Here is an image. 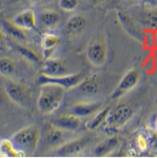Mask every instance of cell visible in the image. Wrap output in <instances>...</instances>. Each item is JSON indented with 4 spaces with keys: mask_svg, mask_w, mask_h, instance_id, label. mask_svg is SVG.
<instances>
[{
    "mask_svg": "<svg viewBox=\"0 0 157 158\" xmlns=\"http://www.w3.org/2000/svg\"><path fill=\"white\" fill-rule=\"evenodd\" d=\"M155 129H156V132H157V117H156V123H155Z\"/></svg>",
    "mask_w": 157,
    "mask_h": 158,
    "instance_id": "83f0119b",
    "label": "cell"
},
{
    "mask_svg": "<svg viewBox=\"0 0 157 158\" xmlns=\"http://www.w3.org/2000/svg\"><path fill=\"white\" fill-rule=\"evenodd\" d=\"M139 78L140 75L137 70L130 69L129 71H127L123 75L122 80L119 81L118 87L115 88L114 92L111 94V98L115 100V98H118L122 96H123L124 94L131 91L132 89L136 87V85L139 82Z\"/></svg>",
    "mask_w": 157,
    "mask_h": 158,
    "instance_id": "8992f818",
    "label": "cell"
},
{
    "mask_svg": "<svg viewBox=\"0 0 157 158\" xmlns=\"http://www.w3.org/2000/svg\"><path fill=\"white\" fill-rule=\"evenodd\" d=\"M75 92L85 98H93L97 96L100 89V83L97 75H91L74 88Z\"/></svg>",
    "mask_w": 157,
    "mask_h": 158,
    "instance_id": "ba28073f",
    "label": "cell"
},
{
    "mask_svg": "<svg viewBox=\"0 0 157 158\" xmlns=\"http://www.w3.org/2000/svg\"><path fill=\"white\" fill-rule=\"evenodd\" d=\"M12 46H13V48H14V50H16L22 57H23L24 59H26L28 62L32 63V64H34V65H39L40 64V62H41V61H40L38 55L32 50V49L27 48V47L23 46V45H20V44H17V43L12 44Z\"/></svg>",
    "mask_w": 157,
    "mask_h": 158,
    "instance_id": "ffe728a7",
    "label": "cell"
},
{
    "mask_svg": "<svg viewBox=\"0 0 157 158\" xmlns=\"http://www.w3.org/2000/svg\"><path fill=\"white\" fill-rule=\"evenodd\" d=\"M39 21L44 27L48 29H54L59 25L61 21L60 14L55 10L51 9H46L40 12L39 14Z\"/></svg>",
    "mask_w": 157,
    "mask_h": 158,
    "instance_id": "4fadbf2b",
    "label": "cell"
},
{
    "mask_svg": "<svg viewBox=\"0 0 157 158\" xmlns=\"http://www.w3.org/2000/svg\"><path fill=\"white\" fill-rule=\"evenodd\" d=\"M87 140L85 138H79L76 140H72L68 143L64 144L57 151V154L59 156H73L78 154L80 151L83 150V148L86 146Z\"/></svg>",
    "mask_w": 157,
    "mask_h": 158,
    "instance_id": "7c38bea8",
    "label": "cell"
},
{
    "mask_svg": "<svg viewBox=\"0 0 157 158\" xmlns=\"http://www.w3.org/2000/svg\"><path fill=\"white\" fill-rule=\"evenodd\" d=\"M65 73L66 67L64 63L58 58H47L42 65V74L44 75L50 77H58L65 75Z\"/></svg>",
    "mask_w": 157,
    "mask_h": 158,
    "instance_id": "8fae6325",
    "label": "cell"
},
{
    "mask_svg": "<svg viewBox=\"0 0 157 158\" xmlns=\"http://www.w3.org/2000/svg\"><path fill=\"white\" fill-rule=\"evenodd\" d=\"M40 131L34 125L27 126L17 131L11 137L15 147L25 156L33 155L38 147Z\"/></svg>",
    "mask_w": 157,
    "mask_h": 158,
    "instance_id": "7a4b0ae2",
    "label": "cell"
},
{
    "mask_svg": "<svg viewBox=\"0 0 157 158\" xmlns=\"http://www.w3.org/2000/svg\"><path fill=\"white\" fill-rule=\"evenodd\" d=\"M59 6L65 12H73L79 6V0H59Z\"/></svg>",
    "mask_w": 157,
    "mask_h": 158,
    "instance_id": "cb8c5ba5",
    "label": "cell"
},
{
    "mask_svg": "<svg viewBox=\"0 0 157 158\" xmlns=\"http://www.w3.org/2000/svg\"><path fill=\"white\" fill-rule=\"evenodd\" d=\"M52 125L63 130H76L81 125V117L73 114H63L52 120Z\"/></svg>",
    "mask_w": 157,
    "mask_h": 158,
    "instance_id": "9c48e42d",
    "label": "cell"
},
{
    "mask_svg": "<svg viewBox=\"0 0 157 158\" xmlns=\"http://www.w3.org/2000/svg\"><path fill=\"white\" fill-rule=\"evenodd\" d=\"M87 26V19L84 15L76 14L70 17V19L67 22L68 30L72 33H81L83 32Z\"/></svg>",
    "mask_w": 157,
    "mask_h": 158,
    "instance_id": "d6986e66",
    "label": "cell"
},
{
    "mask_svg": "<svg viewBox=\"0 0 157 158\" xmlns=\"http://www.w3.org/2000/svg\"><path fill=\"white\" fill-rule=\"evenodd\" d=\"M63 138V129L58 128L56 126H53V128L49 131L48 133V142L51 145H56V144H59Z\"/></svg>",
    "mask_w": 157,
    "mask_h": 158,
    "instance_id": "603a6c76",
    "label": "cell"
},
{
    "mask_svg": "<svg viewBox=\"0 0 157 158\" xmlns=\"http://www.w3.org/2000/svg\"><path fill=\"white\" fill-rule=\"evenodd\" d=\"M67 89L62 85L46 84L41 85L37 107L41 114H49L60 107Z\"/></svg>",
    "mask_w": 157,
    "mask_h": 158,
    "instance_id": "6da1fadb",
    "label": "cell"
},
{
    "mask_svg": "<svg viewBox=\"0 0 157 158\" xmlns=\"http://www.w3.org/2000/svg\"><path fill=\"white\" fill-rule=\"evenodd\" d=\"M100 103L97 102H82L77 103V105L73 106L70 108V112L79 117H86L93 114V112H96L98 108H100Z\"/></svg>",
    "mask_w": 157,
    "mask_h": 158,
    "instance_id": "9a60e30c",
    "label": "cell"
},
{
    "mask_svg": "<svg viewBox=\"0 0 157 158\" xmlns=\"http://www.w3.org/2000/svg\"><path fill=\"white\" fill-rule=\"evenodd\" d=\"M88 61L95 67H101L105 65L107 57V50L105 45L101 40L93 39L89 43L86 51Z\"/></svg>",
    "mask_w": 157,
    "mask_h": 158,
    "instance_id": "277c9868",
    "label": "cell"
},
{
    "mask_svg": "<svg viewBox=\"0 0 157 158\" xmlns=\"http://www.w3.org/2000/svg\"><path fill=\"white\" fill-rule=\"evenodd\" d=\"M80 82H81V76L79 74L63 75L58 77H50L41 74L37 78V84L40 85L46 84H54V85H62L66 89L75 88Z\"/></svg>",
    "mask_w": 157,
    "mask_h": 158,
    "instance_id": "5b68a950",
    "label": "cell"
},
{
    "mask_svg": "<svg viewBox=\"0 0 157 158\" xmlns=\"http://www.w3.org/2000/svg\"><path fill=\"white\" fill-rule=\"evenodd\" d=\"M128 152H129L128 153V156H136V153H135L136 151L134 150V149H130Z\"/></svg>",
    "mask_w": 157,
    "mask_h": 158,
    "instance_id": "484cf974",
    "label": "cell"
},
{
    "mask_svg": "<svg viewBox=\"0 0 157 158\" xmlns=\"http://www.w3.org/2000/svg\"><path fill=\"white\" fill-rule=\"evenodd\" d=\"M13 22L22 29L33 30L36 29V26H37V17L33 9L28 8L18 13L13 19Z\"/></svg>",
    "mask_w": 157,
    "mask_h": 158,
    "instance_id": "30bf717a",
    "label": "cell"
},
{
    "mask_svg": "<svg viewBox=\"0 0 157 158\" xmlns=\"http://www.w3.org/2000/svg\"><path fill=\"white\" fill-rule=\"evenodd\" d=\"M1 27L3 32L9 37L17 40V41H26V35L23 32V29L18 27L14 22H10L8 20H1Z\"/></svg>",
    "mask_w": 157,
    "mask_h": 158,
    "instance_id": "5bb4252c",
    "label": "cell"
},
{
    "mask_svg": "<svg viewBox=\"0 0 157 158\" xmlns=\"http://www.w3.org/2000/svg\"><path fill=\"white\" fill-rule=\"evenodd\" d=\"M3 85L5 93L7 94V97L10 100L15 102L16 105L25 107L27 105V96L25 93V89L22 88V85L19 84L15 83L14 81H12L5 77V79L3 81Z\"/></svg>",
    "mask_w": 157,
    "mask_h": 158,
    "instance_id": "52a82bcc",
    "label": "cell"
},
{
    "mask_svg": "<svg viewBox=\"0 0 157 158\" xmlns=\"http://www.w3.org/2000/svg\"><path fill=\"white\" fill-rule=\"evenodd\" d=\"M119 140L116 136L109 137L105 140L97 144V147L93 150V154L96 156H105L107 155L109 153L113 152L116 147L118 146Z\"/></svg>",
    "mask_w": 157,
    "mask_h": 158,
    "instance_id": "2e32d148",
    "label": "cell"
},
{
    "mask_svg": "<svg viewBox=\"0 0 157 158\" xmlns=\"http://www.w3.org/2000/svg\"><path fill=\"white\" fill-rule=\"evenodd\" d=\"M0 151H1L2 157H9V158L24 157V155L15 147L11 139H7V138L1 139V142H0Z\"/></svg>",
    "mask_w": 157,
    "mask_h": 158,
    "instance_id": "ac0fdd59",
    "label": "cell"
},
{
    "mask_svg": "<svg viewBox=\"0 0 157 158\" xmlns=\"http://www.w3.org/2000/svg\"><path fill=\"white\" fill-rule=\"evenodd\" d=\"M133 115V110L130 106L122 103L114 110H110L109 115L105 119V131L107 134H114L118 132L120 128L128 123V120Z\"/></svg>",
    "mask_w": 157,
    "mask_h": 158,
    "instance_id": "3957f363",
    "label": "cell"
},
{
    "mask_svg": "<svg viewBox=\"0 0 157 158\" xmlns=\"http://www.w3.org/2000/svg\"><path fill=\"white\" fill-rule=\"evenodd\" d=\"M60 43V38L59 36L56 34L52 33H47L44 34L42 40H41V47L44 52V56L47 58H50L49 56L51 55L52 52L57 48V46Z\"/></svg>",
    "mask_w": 157,
    "mask_h": 158,
    "instance_id": "e0dca14e",
    "label": "cell"
},
{
    "mask_svg": "<svg viewBox=\"0 0 157 158\" xmlns=\"http://www.w3.org/2000/svg\"><path fill=\"white\" fill-rule=\"evenodd\" d=\"M109 111H110V108H109V106L105 107V108H104L102 110H101L95 117H93V119H91V120H89V123H87V127H88L89 130H93V129L97 128L101 124H102L104 123H105V119H106L107 115H109Z\"/></svg>",
    "mask_w": 157,
    "mask_h": 158,
    "instance_id": "44dd1931",
    "label": "cell"
},
{
    "mask_svg": "<svg viewBox=\"0 0 157 158\" xmlns=\"http://www.w3.org/2000/svg\"><path fill=\"white\" fill-rule=\"evenodd\" d=\"M16 66L12 59L8 57H2L0 60V72L3 77H9L15 72Z\"/></svg>",
    "mask_w": 157,
    "mask_h": 158,
    "instance_id": "7402d4cb",
    "label": "cell"
},
{
    "mask_svg": "<svg viewBox=\"0 0 157 158\" xmlns=\"http://www.w3.org/2000/svg\"><path fill=\"white\" fill-rule=\"evenodd\" d=\"M30 1H32V2H34V3H38V2H41L42 0H30Z\"/></svg>",
    "mask_w": 157,
    "mask_h": 158,
    "instance_id": "4316f807",
    "label": "cell"
},
{
    "mask_svg": "<svg viewBox=\"0 0 157 158\" xmlns=\"http://www.w3.org/2000/svg\"><path fill=\"white\" fill-rule=\"evenodd\" d=\"M135 144L138 148V150L140 152H145L147 149H148L149 142H148V139L145 137V135L140 133L135 137Z\"/></svg>",
    "mask_w": 157,
    "mask_h": 158,
    "instance_id": "d4e9b609",
    "label": "cell"
}]
</instances>
